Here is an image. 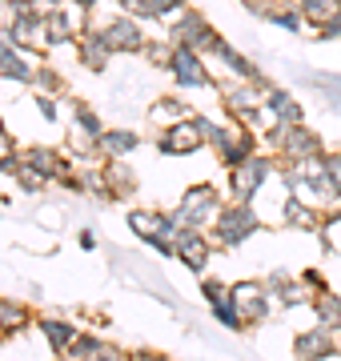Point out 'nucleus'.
I'll return each mask as SVG.
<instances>
[{"label": "nucleus", "mask_w": 341, "mask_h": 361, "mask_svg": "<svg viewBox=\"0 0 341 361\" xmlns=\"http://www.w3.org/2000/svg\"><path fill=\"white\" fill-rule=\"evenodd\" d=\"M213 237L205 229H185L177 233V261H181L189 273H197V277H205V269H209V257H213Z\"/></svg>", "instance_id": "10"}, {"label": "nucleus", "mask_w": 341, "mask_h": 361, "mask_svg": "<svg viewBox=\"0 0 341 361\" xmlns=\"http://www.w3.org/2000/svg\"><path fill=\"white\" fill-rule=\"evenodd\" d=\"M132 361H173V357L161 353V349H132Z\"/></svg>", "instance_id": "42"}, {"label": "nucleus", "mask_w": 341, "mask_h": 361, "mask_svg": "<svg viewBox=\"0 0 341 361\" xmlns=\"http://www.w3.org/2000/svg\"><path fill=\"white\" fill-rule=\"evenodd\" d=\"M261 141H269V149H273L281 161H309V157H317V153H326L321 149V137H317L309 125H277L273 121V129L265 133Z\"/></svg>", "instance_id": "3"}, {"label": "nucleus", "mask_w": 341, "mask_h": 361, "mask_svg": "<svg viewBox=\"0 0 341 361\" xmlns=\"http://www.w3.org/2000/svg\"><path fill=\"white\" fill-rule=\"evenodd\" d=\"M257 141H261L257 129H245V125H217L209 149L217 153V161H221L225 169H237L241 161H249L253 153H261Z\"/></svg>", "instance_id": "5"}, {"label": "nucleus", "mask_w": 341, "mask_h": 361, "mask_svg": "<svg viewBox=\"0 0 341 361\" xmlns=\"http://www.w3.org/2000/svg\"><path fill=\"white\" fill-rule=\"evenodd\" d=\"M205 133H201L197 125V113L193 116H185V121H177V125H165L157 137V149L165 157H189V153H197V149H205Z\"/></svg>", "instance_id": "9"}, {"label": "nucleus", "mask_w": 341, "mask_h": 361, "mask_svg": "<svg viewBox=\"0 0 341 361\" xmlns=\"http://www.w3.org/2000/svg\"><path fill=\"white\" fill-rule=\"evenodd\" d=\"M169 73L181 89H213V77H209V68H205L197 49H173Z\"/></svg>", "instance_id": "13"}, {"label": "nucleus", "mask_w": 341, "mask_h": 361, "mask_svg": "<svg viewBox=\"0 0 341 361\" xmlns=\"http://www.w3.org/2000/svg\"><path fill=\"white\" fill-rule=\"evenodd\" d=\"M120 13L137 20H165L173 13H185V0H120Z\"/></svg>", "instance_id": "24"}, {"label": "nucleus", "mask_w": 341, "mask_h": 361, "mask_svg": "<svg viewBox=\"0 0 341 361\" xmlns=\"http://www.w3.org/2000/svg\"><path fill=\"white\" fill-rule=\"evenodd\" d=\"M265 20H273V25H281V28H289V32H297V28H305V16H302V8L297 4H269L265 8Z\"/></svg>", "instance_id": "30"}, {"label": "nucleus", "mask_w": 341, "mask_h": 361, "mask_svg": "<svg viewBox=\"0 0 341 361\" xmlns=\"http://www.w3.org/2000/svg\"><path fill=\"white\" fill-rule=\"evenodd\" d=\"M265 285H269L273 301H281V310H293V305H309V301H314V297H309V285H305L302 277H289L285 269H273L265 277Z\"/></svg>", "instance_id": "18"}, {"label": "nucleus", "mask_w": 341, "mask_h": 361, "mask_svg": "<svg viewBox=\"0 0 341 361\" xmlns=\"http://www.w3.org/2000/svg\"><path fill=\"white\" fill-rule=\"evenodd\" d=\"M141 56L149 61V65H157V68H169V61H173V44H169V40H149Z\"/></svg>", "instance_id": "33"}, {"label": "nucleus", "mask_w": 341, "mask_h": 361, "mask_svg": "<svg viewBox=\"0 0 341 361\" xmlns=\"http://www.w3.org/2000/svg\"><path fill=\"white\" fill-rule=\"evenodd\" d=\"M229 297L237 301V310L245 317V329L269 322V313H273V293H269L265 281H237V285H229Z\"/></svg>", "instance_id": "8"}, {"label": "nucleus", "mask_w": 341, "mask_h": 361, "mask_svg": "<svg viewBox=\"0 0 341 361\" xmlns=\"http://www.w3.org/2000/svg\"><path fill=\"white\" fill-rule=\"evenodd\" d=\"M185 109H189V104H181L177 97H161L153 113H157V116H169V125H177V121H185V116H193V113H185Z\"/></svg>", "instance_id": "34"}, {"label": "nucleus", "mask_w": 341, "mask_h": 361, "mask_svg": "<svg viewBox=\"0 0 341 361\" xmlns=\"http://www.w3.org/2000/svg\"><path fill=\"white\" fill-rule=\"evenodd\" d=\"M28 325H37L32 305H28V301H16V297H0V337L25 334Z\"/></svg>", "instance_id": "20"}, {"label": "nucleus", "mask_w": 341, "mask_h": 361, "mask_svg": "<svg viewBox=\"0 0 341 361\" xmlns=\"http://www.w3.org/2000/svg\"><path fill=\"white\" fill-rule=\"evenodd\" d=\"M20 169H25V157H20V149H16V153H4L0 157V173H20Z\"/></svg>", "instance_id": "40"}, {"label": "nucleus", "mask_w": 341, "mask_h": 361, "mask_svg": "<svg viewBox=\"0 0 341 361\" xmlns=\"http://www.w3.org/2000/svg\"><path fill=\"white\" fill-rule=\"evenodd\" d=\"M73 125H77L80 133L97 137V141H101V133H105L101 116H97V109H92V104H85V101H73Z\"/></svg>", "instance_id": "32"}, {"label": "nucleus", "mask_w": 341, "mask_h": 361, "mask_svg": "<svg viewBox=\"0 0 341 361\" xmlns=\"http://www.w3.org/2000/svg\"><path fill=\"white\" fill-rule=\"evenodd\" d=\"M37 89L49 92V97H61V92H65V80H61V73H53V68H37Z\"/></svg>", "instance_id": "35"}, {"label": "nucleus", "mask_w": 341, "mask_h": 361, "mask_svg": "<svg viewBox=\"0 0 341 361\" xmlns=\"http://www.w3.org/2000/svg\"><path fill=\"white\" fill-rule=\"evenodd\" d=\"M4 153H16V141H13V133L0 125V157H4Z\"/></svg>", "instance_id": "44"}, {"label": "nucleus", "mask_w": 341, "mask_h": 361, "mask_svg": "<svg viewBox=\"0 0 341 361\" xmlns=\"http://www.w3.org/2000/svg\"><path fill=\"white\" fill-rule=\"evenodd\" d=\"M209 52L217 56V61H221L225 68H229V73H233L237 80H245V85H253V89L261 92V97H265L269 89H273V85H269V80L261 77V68L253 65L249 56H241V52H237V49H233V44H229L225 37H217V40H213V49H209Z\"/></svg>", "instance_id": "12"}, {"label": "nucleus", "mask_w": 341, "mask_h": 361, "mask_svg": "<svg viewBox=\"0 0 341 361\" xmlns=\"http://www.w3.org/2000/svg\"><path fill=\"white\" fill-rule=\"evenodd\" d=\"M80 249H97V237H92V229L80 233Z\"/></svg>", "instance_id": "45"}, {"label": "nucleus", "mask_w": 341, "mask_h": 361, "mask_svg": "<svg viewBox=\"0 0 341 361\" xmlns=\"http://www.w3.org/2000/svg\"><path fill=\"white\" fill-rule=\"evenodd\" d=\"M314 322L326 325V329H333V334H341V297L333 293V289H321V293H314Z\"/></svg>", "instance_id": "25"}, {"label": "nucleus", "mask_w": 341, "mask_h": 361, "mask_svg": "<svg viewBox=\"0 0 341 361\" xmlns=\"http://www.w3.org/2000/svg\"><path fill=\"white\" fill-rule=\"evenodd\" d=\"M77 56H80V65L89 68V73H105L108 61H113L117 52H113V44H108L105 28H85V32L77 37Z\"/></svg>", "instance_id": "16"}, {"label": "nucleus", "mask_w": 341, "mask_h": 361, "mask_svg": "<svg viewBox=\"0 0 341 361\" xmlns=\"http://www.w3.org/2000/svg\"><path fill=\"white\" fill-rule=\"evenodd\" d=\"M217 37H221V32H217V28L209 25V16L197 13V8H185V13H177V20H173V28H169V44H173V49L209 52Z\"/></svg>", "instance_id": "6"}, {"label": "nucleus", "mask_w": 341, "mask_h": 361, "mask_svg": "<svg viewBox=\"0 0 341 361\" xmlns=\"http://www.w3.org/2000/svg\"><path fill=\"white\" fill-rule=\"evenodd\" d=\"M16 180H20V189H25V193H40V189L49 185V180L40 177V173H32V169H20V173H16Z\"/></svg>", "instance_id": "37"}, {"label": "nucleus", "mask_w": 341, "mask_h": 361, "mask_svg": "<svg viewBox=\"0 0 341 361\" xmlns=\"http://www.w3.org/2000/svg\"><path fill=\"white\" fill-rule=\"evenodd\" d=\"M37 329L44 334V345L53 349L56 357H61V353H68V349H73V341L80 337V329L73 322H65V317H37Z\"/></svg>", "instance_id": "21"}, {"label": "nucleus", "mask_w": 341, "mask_h": 361, "mask_svg": "<svg viewBox=\"0 0 341 361\" xmlns=\"http://www.w3.org/2000/svg\"><path fill=\"white\" fill-rule=\"evenodd\" d=\"M0 77L16 85H37V68L28 65V56L8 37H0Z\"/></svg>", "instance_id": "19"}, {"label": "nucleus", "mask_w": 341, "mask_h": 361, "mask_svg": "<svg viewBox=\"0 0 341 361\" xmlns=\"http://www.w3.org/2000/svg\"><path fill=\"white\" fill-rule=\"evenodd\" d=\"M221 193H217V185H209V180H201V185H189L181 197V205L173 209V217L181 221L185 229H209L213 221H217V213H221Z\"/></svg>", "instance_id": "2"}, {"label": "nucleus", "mask_w": 341, "mask_h": 361, "mask_svg": "<svg viewBox=\"0 0 341 361\" xmlns=\"http://www.w3.org/2000/svg\"><path fill=\"white\" fill-rule=\"evenodd\" d=\"M201 293H205V301H221V297H229V285H221V281H213V277H201Z\"/></svg>", "instance_id": "38"}, {"label": "nucleus", "mask_w": 341, "mask_h": 361, "mask_svg": "<svg viewBox=\"0 0 341 361\" xmlns=\"http://www.w3.org/2000/svg\"><path fill=\"white\" fill-rule=\"evenodd\" d=\"M125 221H129L132 237H141V241H149V237H157V229H161V209L132 205L129 213H125Z\"/></svg>", "instance_id": "28"}, {"label": "nucleus", "mask_w": 341, "mask_h": 361, "mask_svg": "<svg viewBox=\"0 0 341 361\" xmlns=\"http://www.w3.org/2000/svg\"><path fill=\"white\" fill-rule=\"evenodd\" d=\"M101 173H105V185H108L113 197H129L132 189H137V177H132V169L125 165V157H108Z\"/></svg>", "instance_id": "26"}, {"label": "nucleus", "mask_w": 341, "mask_h": 361, "mask_svg": "<svg viewBox=\"0 0 341 361\" xmlns=\"http://www.w3.org/2000/svg\"><path fill=\"white\" fill-rule=\"evenodd\" d=\"M105 37H108V44H113V52H144V44H149V37L141 32V20L129 16V13L113 16L105 25Z\"/></svg>", "instance_id": "17"}, {"label": "nucleus", "mask_w": 341, "mask_h": 361, "mask_svg": "<svg viewBox=\"0 0 341 361\" xmlns=\"http://www.w3.org/2000/svg\"><path fill=\"white\" fill-rule=\"evenodd\" d=\"M302 281L309 285L314 293H321V289H329V285H326V277H321V273H317V269H305V273H302Z\"/></svg>", "instance_id": "43"}, {"label": "nucleus", "mask_w": 341, "mask_h": 361, "mask_svg": "<svg viewBox=\"0 0 341 361\" xmlns=\"http://www.w3.org/2000/svg\"><path fill=\"white\" fill-rule=\"evenodd\" d=\"M317 37H321V40H341V8H337L333 16H329V20H326L321 28H317Z\"/></svg>", "instance_id": "39"}, {"label": "nucleus", "mask_w": 341, "mask_h": 361, "mask_svg": "<svg viewBox=\"0 0 341 361\" xmlns=\"http://www.w3.org/2000/svg\"><path fill=\"white\" fill-rule=\"evenodd\" d=\"M337 353H341L337 334L326 329V325L314 322V329L293 334V357H297V361H329V357H337Z\"/></svg>", "instance_id": "11"}, {"label": "nucleus", "mask_w": 341, "mask_h": 361, "mask_svg": "<svg viewBox=\"0 0 341 361\" xmlns=\"http://www.w3.org/2000/svg\"><path fill=\"white\" fill-rule=\"evenodd\" d=\"M277 173V157L269 153H253L249 161H241L237 169H229V189H233V201H253L261 193V185Z\"/></svg>", "instance_id": "7"}, {"label": "nucleus", "mask_w": 341, "mask_h": 361, "mask_svg": "<svg viewBox=\"0 0 341 361\" xmlns=\"http://www.w3.org/2000/svg\"><path fill=\"white\" fill-rule=\"evenodd\" d=\"M253 233H261V217H257V209H253L249 201H229V205H221L217 221L209 225V237H213L217 249L245 245Z\"/></svg>", "instance_id": "1"}, {"label": "nucleus", "mask_w": 341, "mask_h": 361, "mask_svg": "<svg viewBox=\"0 0 341 361\" xmlns=\"http://www.w3.org/2000/svg\"><path fill=\"white\" fill-rule=\"evenodd\" d=\"M281 221H285V225H297V229H309V233L326 225V217H321V209H317V205H309V201H305V197H297V193H289V197H285Z\"/></svg>", "instance_id": "22"}, {"label": "nucleus", "mask_w": 341, "mask_h": 361, "mask_svg": "<svg viewBox=\"0 0 341 361\" xmlns=\"http://www.w3.org/2000/svg\"><path fill=\"white\" fill-rule=\"evenodd\" d=\"M25 169H32V173H40V177L49 180H65L68 173H73V165H68V157L61 153V149H53V145H28L25 153Z\"/></svg>", "instance_id": "14"}, {"label": "nucleus", "mask_w": 341, "mask_h": 361, "mask_svg": "<svg viewBox=\"0 0 341 361\" xmlns=\"http://www.w3.org/2000/svg\"><path fill=\"white\" fill-rule=\"evenodd\" d=\"M73 4H77L80 13H92V4H97V0H73Z\"/></svg>", "instance_id": "46"}, {"label": "nucleus", "mask_w": 341, "mask_h": 361, "mask_svg": "<svg viewBox=\"0 0 341 361\" xmlns=\"http://www.w3.org/2000/svg\"><path fill=\"white\" fill-rule=\"evenodd\" d=\"M37 104H40V116H44V121L53 125V121H56V101L49 97V92H40V97H37Z\"/></svg>", "instance_id": "41"}, {"label": "nucleus", "mask_w": 341, "mask_h": 361, "mask_svg": "<svg viewBox=\"0 0 341 361\" xmlns=\"http://www.w3.org/2000/svg\"><path fill=\"white\" fill-rule=\"evenodd\" d=\"M225 109H229V116H233L237 125H245V129H257L261 125V113H265V104H257V89L253 85H237V89H225Z\"/></svg>", "instance_id": "15"}, {"label": "nucleus", "mask_w": 341, "mask_h": 361, "mask_svg": "<svg viewBox=\"0 0 341 361\" xmlns=\"http://www.w3.org/2000/svg\"><path fill=\"white\" fill-rule=\"evenodd\" d=\"M261 104H265V113L273 116L277 125H302V116H305V109L293 101V92H285V89H269Z\"/></svg>", "instance_id": "23"}, {"label": "nucleus", "mask_w": 341, "mask_h": 361, "mask_svg": "<svg viewBox=\"0 0 341 361\" xmlns=\"http://www.w3.org/2000/svg\"><path fill=\"white\" fill-rule=\"evenodd\" d=\"M297 8H302L305 25H309V28L317 32V28H321V25L329 20V16H333V13L341 8V0H297Z\"/></svg>", "instance_id": "29"}, {"label": "nucleus", "mask_w": 341, "mask_h": 361, "mask_svg": "<svg viewBox=\"0 0 341 361\" xmlns=\"http://www.w3.org/2000/svg\"><path fill=\"white\" fill-rule=\"evenodd\" d=\"M8 8H25V4H37V0H4Z\"/></svg>", "instance_id": "47"}, {"label": "nucleus", "mask_w": 341, "mask_h": 361, "mask_svg": "<svg viewBox=\"0 0 341 361\" xmlns=\"http://www.w3.org/2000/svg\"><path fill=\"white\" fill-rule=\"evenodd\" d=\"M209 310H213V317H217V325H225L229 334H241V329H245V317H241V310H237L233 297H221V301H213Z\"/></svg>", "instance_id": "31"}, {"label": "nucleus", "mask_w": 341, "mask_h": 361, "mask_svg": "<svg viewBox=\"0 0 341 361\" xmlns=\"http://www.w3.org/2000/svg\"><path fill=\"white\" fill-rule=\"evenodd\" d=\"M132 149H141V137L132 129H105L101 133V157H129Z\"/></svg>", "instance_id": "27"}, {"label": "nucleus", "mask_w": 341, "mask_h": 361, "mask_svg": "<svg viewBox=\"0 0 341 361\" xmlns=\"http://www.w3.org/2000/svg\"><path fill=\"white\" fill-rule=\"evenodd\" d=\"M4 37L13 40L16 49L32 56V52H49V16L40 13L37 4H25V8H13V20H8V32Z\"/></svg>", "instance_id": "4"}, {"label": "nucleus", "mask_w": 341, "mask_h": 361, "mask_svg": "<svg viewBox=\"0 0 341 361\" xmlns=\"http://www.w3.org/2000/svg\"><path fill=\"white\" fill-rule=\"evenodd\" d=\"M92 361H132V349H120V345H113V341H101L97 353H92Z\"/></svg>", "instance_id": "36"}]
</instances>
